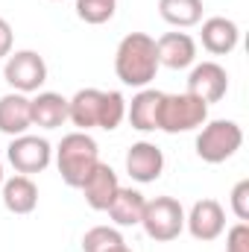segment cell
<instances>
[{
	"label": "cell",
	"mask_w": 249,
	"mask_h": 252,
	"mask_svg": "<svg viewBox=\"0 0 249 252\" xmlns=\"http://www.w3.org/2000/svg\"><path fill=\"white\" fill-rule=\"evenodd\" d=\"M144 205H147V199H144L141 190L121 185V190L115 193V199H112V205L106 211H109V217H112L115 226H141Z\"/></svg>",
	"instance_id": "d6986e66"
},
{
	"label": "cell",
	"mask_w": 249,
	"mask_h": 252,
	"mask_svg": "<svg viewBox=\"0 0 249 252\" xmlns=\"http://www.w3.org/2000/svg\"><path fill=\"white\" fill-rule=\"evenodd\" d=\"M208 121V106L193 97V94H164L161 109H158V129L167 135H179V132H193Z\"/></svg>",
	"instance_id": "8992f818"
},
{
	"label": "cell",
	"mask_w": 249,
	"mask_h": 252,
	"mask_svg": "<svg viewBox=\"0 0 249 252\" xmlns=\"http://www.w3.org/2000/svg\"><path fill=\"white\" fill-rule=\"evenodd\" d=\"M126 173L141 182V185H150L156 182L161 173H164V153L153 144V141H138L129 147L126 153Z\"/></svg>",
	"instance_id": "8fae6325"
},
{
	"label": "cell",
	"mask_w": 249,
	"mask_h": 252,
	"mask_svg": "<svg viewBox=\"0 0 249 252\" xmlns=\"http://www.w3.org/2000/svg\"><path fill=\"white\" fill-rule=\"evenodd\" d=\"M112 252H132V250H129V247L124 244V247H118V250H112Z\"/></svg>",
	"instance_id": "484cf974"
},
{
	"label": "cell",
	"mask_w": 249,
	"mask_h": 252,
	"mask_svg": "<svg viewBox=\"0 0 249 252\" xmlns=\"http://www.w3.org/2000/svg\"><path fill=\"white\" fill-rule=\"evenodd\" d=\"M187 94H193V97H199L205 106H211V103H220L223 97H226V91H229V73H226V67L217 62H199L190 67V73H187Z\"/></svg>",
	"instance_id": "9c48e42d"
},
{
	"label": "cell",
	"mask_w": 249,
	"mask_h": 252,
	"mask_svg": "<svg viewBox=\"0 0 249 252\" xmlns=\"http://www.w3.org/2000/svg\"><path fill=\"white\" fill-rule=\"evenodd\" d=\"M67 121L79 132H88V129L115 132L126 121V97L121 91L79 88L67 100Z\"/></svg>",
	"instance_id": "6da1fadb"
},
{
	"label": "cell",
	"mask_w": 249,
	"mask_h": 252,
	"mask_svg": "<svg viewBox=\"0 0 249 252\" xmlns=\"http://www.w3.org/2000/svg\"><path fill=\"white\" fill-rule=\"evenodd\" d=\"M30 126H32L30 97L18 94V91L3 94L0 97V132L9 135V138H15V135H24Z\"/></svg>",
	"instance_id": "e0dca14e"
},
{
	"label": "cell",
	"mask_w": 249,
	"mask_h": 252,
	"mask_svg": "<svg viewBox=\"0 0 249 252\" xmlns=\"http://www.w3.org/2000/svg\"><path fill=\"white\" fill-rule=\"evenodd\" d=\"M79 190H82L85 202H88L94 211H106V208L112 205L115 193L121 190V182H118V173H115L109 164L100 161V164L88 173V179L79 185Z\"/></svg>",
	"instance_id": "4fadbf2b"
},
{
	"label": "cell",
	"mask_w": 249,
	"mask_h": 252,
	"mask_svg": "<svg viewBox=\"0 0 249 252\" xmlns=\"http://www.w3.org/2000/svg\"><path fill=\"white\" fill-rule=\"evenodd\" d=\"M115 9H118V0H76V18L91 24V27L112 21Z\"/></svg>",
	"instance_id": "7402d4cb"
},
{
	"label": "cell",
	"mask_w": 249,
	"mask_h": 252,
	"mask_svg": "<svg viewBox=\"0 0 249 252\" xmlns=\"http://www.w3.org/2000/svg\"><path fill=\"white\" fill-rule=\"evenodd\" d=\"M158 50L156 38L147 32H129L115 50V73L129 88H147L158 73Z\"/></svg>",
	"instance_id": "7a4b0ae2"
},
{
	"label": "cell",
	"mask_w": 249,
	"mask_h": 252,
	"mask_svg": "<svg viewBox=\"0 0 249 252\" xmlns=\"http://www.w3.org/2000/svg\"><path fill=\"white\" fill-rule=\"evenodd\" d=\"M3 79L18 94H38V88L47 82V62L35 50H15L6 56Z\"/></svg>",
	"instance_id": "52a82bcc"
},
{
	"label": "cell",
	"mask_w": 249,
	"mask_h": 252,
	"mask_svg": "<svg viewBox=\"0 0 249 252\" xmlns=\"http://www.w3.org/2000/svg\"><path fill=\"white\" fill-rule=\"evenodd\" d=\"M229 202H232V211H235V217H238L241 223H247V220H249V179H241V182L232 188Z\"/></svg>",
	"instance_id": "603a6c76"
},
{
	"label": "cell",
	"mask_w": 249,
	"mask_h": 252,
	"mask_svg": "<svg viewBox=\"0 0 249 252\" xmlns=\"http://www.w3.org/2000/svg\"><path fill=\"white\" fill-rule=\"evenodd\" d=\"M53 3H59V0H53Z\"/></svg>",
	"instance_id": "83f0119b"
},
{
	"label": "cell",
	"mask_w": 249,
	"mask_h": 252,
	"mask_svg": "<svg viewBox=\"0 0 249 252\" xmlns=\"http://www.w3.org/2000/svg\"><path fill=\"white\" fill-rule=\"evenodd\" d=\"M226 252H249V223H235L226 232Z\"/></svg>",
	"instance_id": "cb8c5ba5"
},
{
	"label": "cell",
	"mask_w": 249,
	"mask_h": 252,
	"mask_svg": "<svg viewBox=\"0 0 249 252\" xmlns=\"http://www.w3.org/2000/svg\"><path fill=\"white\" fill-rule=\"evenodd\" d=\"M124 244V235L115 226H94L82 235V252H112Z\"/></svg>",
	"instance_id": "44dd1931"
},
{
	"label": "cell",
	"mask_w": 249,
	"mask_h": 252,
	"mask_svg": "<svg viewBox=\"0 0 249 252\" xmlns=\"http://www.w3.org/2000/svg\"><path fill=\"white\" fill-rule=\"evenodd\" d=\"M30 115L32 126L38 129H59L67 121V97L56 91H38L35 97H30Z\"/></svg>",
	"instance_id": "2e32d148"
},
{
	"label": "cell",
	"mask_w": 249,
	"mask_h": 252,
	"mask_svg": "<svg viewBox=\"0 0 249 252\" xmlns=\"http://www.w3.org/2000/svg\"><path fill=\"white\" fill-rule=\"evenodd\" d=\"M141 226H144L147 238H153L158 244H170L185 232V208H182V202L176 196L147 199Z\"/></svg>",
	"instance_id": "5b68a950"
},
{
	"label": "cell",
	"mask_w": 249,
	"mask_h": 252,
	"mask_svg": "<svg viewBox=\"0 0 249 252\" xmlns=\"http://www.w3.org/2000/svg\"><path fill=\"white\" fill-rule=\"evenodd\" d=\"M161 100H164V91H156V88H141L132 103H126V118L132 129L138 132H156L158 129V109H161Z\"/></svg>",
	"instance_id": "9a60e30c"
},
{
	"label": "cell",
	"mask_w": 249,
	"mask_h": 252,
	"mask_svg": "<svg viewBox=\"0 0 249 252\" xmlns=\"http://www.w3.org/2000/svg\"><path fill=\"white\" fill-rule=\"evenodd\" d=\"M199 41L202 47L211 53V56H229L238 41H241V30L232 18H223V15H214L208 21H202V32H199Z\"/></svg>",
	"instance_id": "7c38bea8"
},
{
	"label": "cell",
	"mask_w": 249,
	"mask_h": 252,
	"mask_svg": "<svg viewBox=\"0 0 249 252\" xmlns=\"http://www.w3.org/2000/svg\"><path fill=\"white\" fill-rule=\"evenodd\" d=\"M244 144V129L235 121H205L196 135V156L205 164H223L229 161Z\"/></svg>",
	"instance_id": "277c9868"
},
{
	"label": "cell",
	"mask_w": 249,
	"mask_h": 252,
	"mask_svg": "<svg viewBox=\"0 0 249 252\" xmlns=\"http://www.w3.org/2000/svg\"><path fill=\"white\" fill-rule=\"evenodd\" d=\"M3 205L6 211L12 214H32L35 205H38V188L30 176H12V179H3Z\"/></svg>",
	"instance_id": "ac0fdd59"
},
{
	"label": "cell",
	"mask_w": 249,
	"mask_h": 252,
	"mask_svg": "<svg viewBox=\"0 0 249 252\" xmlns=\"http://www.w3.org/2000/svg\"><path fill=\"white\" fill-rule=\"evenodd\" d=\"M185 229L190 232V238L208 244L217 241L226 232V211L217 199H196L190 205V211L185 214Z\"/></svg>",
	"instance_id": "30bf717a"
},
{
	"label": "cell",
	"mask_w": 249,
	"mask_h": 252,
	"mask_svg": "<svg viewBox=\"0 0 249 252\" xmlns=\"http://www.w3.org/2000/svg\"><path fill=\"white\" fill-rule=\"evenodd\" d=\"M100 164V147L88 132H70L56 147V167L62 173V182L67 188H79L88 173Z\"/></svg>",
	"instance_id": "3957f363"
},
{
	"label": "cell",
	"mask_w": 249,
	"mask_h": 252,
	"mask_svg": "<svg viewBox=\"0 0 249 252\" xmlns=\"http://www.w3.org/2000/svg\"><path fill=\"white\" fill-rule=\"evenodd\" d=\"M156 50H158V64L170 70H185L196 62V41L187 32H164L156 41Z\"/></svg>",
	"instance_id": "5bb4252c"
},
{
	"label": "cell",
	"mask_w": 249,
	"mask_h": 252,
	"mask_svg": "<svg viewBox=\"0 0 249 252\" xmlns=\"http://www.w3.org/2000/svg\"><path fill=\"white\" fill-rule=\"evenodd\" d=\"M202 0H158V15L176 30L196 27L202 21Z\"/></svg>",
	"instance_id": "ffe728a7"
},
{
	"label": "cell",
	"mask_w": 249,
	"mask_h": 252,
	"mask_svg": "<svg viewBox=\"0 0 249 252\" xmlns=\"http://www.w3.org/2000/svg\"><path fill=\"white\" fill-rule=\"evenodd\" d=\"M12 41H15L12 27H9L6 18H0V59H6V56L12 53Z\"/></svg>",
	"instance_id": "d4e9b609"
},
{
	"label": "cell",
	"mask_w": 249,
	"mask_h": 252,
	"mask_svg": "<svg viewBox=\"0 0 249 252\" xmlns=\"http://www.w3.org/2000/svg\"><path fill=\"white\" fill-rule=\"evenodd\" d=\"M0 185H3V164H0Z\"/></svg>",
	"instance_id": "4316f807"
},
{
	"label": "cell",
	"mask_w": 249,
	"mask_h": 252,
	"mask_svg": "<svg viewBox=\"0 0 249 252\" xmlns=\"http://www.w3.org/2000/svg\"><path fill=\"white\" fill-rule=\"evenodd\" d=\"M6 158L9 164L21 173V176H32V173H44L53 161V147L47 138H38V135H15L6 147Z\"/></svg>",
	"instance_id": "ba28073f"
}]
</instances>
